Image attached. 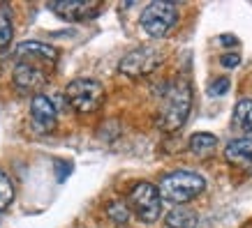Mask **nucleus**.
I'll return each instance as SVG.
<instances>
[{
	"label": "nucleus",
	"mask_w": 252,
	"mask_h": 228,
	"mask_svg": "<svg viewBox=\"0 0 252 228\" xmlns=\"http://www.w3.org/2000/svg\"><path fill=\"white\" fill-rule=\"evenodd\" d=\"M206 187V180L199 173L192 171H174V173L164 175L158 184V194L162 201H167L171 205H185L188 201L197 198Z\"/></svg>",
	"instance_id": "1"
},
{
	"label": "nucleus",
	"mask_w": 252,
	"mask_h": 228,
	"mask_svg": "<svg viewBox=\"0 0 252 228\" xmlns=\"http://www.w3.org/2000/svg\"><path fill=\"white\" fill-rule=\"evenodd\" d=\"M192 106V90L188 81H176L164 95L160 108V127L164 131H178L185 125Z\"/></svg>",
	"instance_id": "2"
},
{
	"label": "nucleus",
	"mask_w": 252,
	"mask_h": 228,
	"mask_svg": "<svg viewBox=\"0 0 252 228\" xmlns=\"http://www.w3.org/2000/svg\"><path fill=\"white\" fill-rule=\"evenodd\" d=\"M178 23V7L174 2H151L141 12V28L148 37L162 39Z\"/></svg>",
	"instance_id": "3"
},
{
	"label": "nucleus",
	"mask_w": 252,
	"mask_h": 228,
	"mask_svg": "<svg viewBox=\"0 0 252 228\" xmlns=\"http://www.w3.org/2000/svg\"><path fill=\"white\" fill-rule=\"evenodd\" d=\"M65 97H67L69 106L74 108V111H79V113H93L104 101V88L95 78H74L65 88Z\"/></svg>",
	"instance_id": "4"
},
{
	"label": "nucleus",
	"mask_w": 252,
	"mask_h": 228,
	"mask_svg": "<svg viewBox=\"0 0 252 228\" xmlns=\"http://www.w3.org/2000/svg\"><path fill=\"white\" fill-rule=\"evenodd\" d=\"M127 207L134 212L144 224H153L162 214V198L158 194V187L151 182H137L127 196Z\"/></svg>",
	"instance_id": "5"
},
{
	"label": "nucleus",
	"mask_w": 252,
	"mask_h": 228,
	"mask_svg": "<svg viewBox=\"0 0 252 228\" xmlns=\"http://www.w3.org/2000/svg\"><path fill=\"white\" fill-rule=\"evenodd\" d=\"M49 69H51V65H46L42 60L19 58V62L14 65V72H12V81L21 92H37L49 81Z\"/></svg>",
	"instance_id": "6"
},
{
	"label": "nucleus",
	"mask_w": 252,
	"mask_h": 228,
	"mask_svg": "<svg viewBox=\"0 0 252 228\" xmlns=\"http://www.w3.org/2000/svg\"><path fill=\"white\" fill-rule=\"evenodd\" d=\"M162 58H164L162 51H158L155 46H139V49L130 51V53L123 58L118 69H121L125 76L139 78V76L151 74V72L162 62Z\"/></svg>",
	"instance_id": "7"
},
{
	"label": "nucleus",
	"mask_w": 252,
	"mask_h": 228,
	"mask_svg": "<svg viewBox=\"0 0 252 228\" xmlns=\"http://www.w3.org/2000/svg\"><path fill=\"white\" fill-rule=\"evenodd\" d=\"M31 120L32 127L42 134L46 131H54L58 125V111H56L54 101L46 97V95H35L31 101Z\"/></svg>",
	"instance_id": "8"
},
{
	"label": "nucleus",
	"mask_w": 252,
	"mask_h": 228,
	"mask_svg": "<svg viewBox=\"0 0 252 228\" xmlns=\"http://www.w3.org/2000/svg\"><path fill=\"white\" fill-rule=\"evenodd\" d=\"M99 2H91V0H65V2H51L49 9L65 19V21H86V19H95L99 12Z\"/></svg>",
	"instance_id": "9"
},
{
	"label": "nucleus",
	"mask_w": 252,
	"mask_h": 228,
	"mask_svg": "<svg viewBox=\"0 0 252 228\" xmlns=\"http://www.w3.org/2000/svg\"><path fill=\"white\" fill-rule=\"evenodd\" d=\"M16 55L28 58V60H42L46 65H51V67L58 60V51L51 44H44V42H21L16 46Z\"/></svg>",
	"instance_id": "10"
},
{
	"label": "nucleus",
	"mask_w": 252,
	"mask_h": 228,
	"mask_svg": "<svg viewBox=\"0 0 252 228\" xmlns=\"http://www.w3.org/2000/svg\"><path fill=\"white\" fill-rule=\"evenodd\" d=\"M224 159L238 168H252V138L243 136L229 141V145L224 148Z\"/></svg>",
	"instance_id": "11"
},
{
	"label": "nucleus",
	"mask_w": 252,
	"mask_h": 228,
	"mask_svg": "<svg viewBox=\"0 0 252 228\" xmlns=\"http://www.w3.org/2000/svg\"><path fill=\"white\" fill-rule=\"evenodd\" d=\"M167 226L169 228H197V212L185 205L174 207L167 214Z\"/></svg>",
	"instance_id": "12"
},
{
	"label": "nucleus",
	"mask_w": 252,
	"mask_h": 228,
	"mask_svg": "<svg viewBox=\"0 0 252 228\" xmlns=\"http://www.w3.org/2000/svg\"><path fill=\"white\" fill-rule=\"evenodd\" d=\"M234 127L252 136V99H241L234 108Z\"/></svg>",
	"instance_id": "13"
},
{
	"label": "nucleus",
	"mask_w": 252,
	"mask_h": 228,
	"mask_svg": "<svg viewBox=\"0 0 252 228\" xmlns=\"http://www.w3.org/2000/svg\"><path fill=\"white\" fill-rule=\"evenodd\" d=\"M215 148H218V136L213 134H206V131H199L190 138V152H194L197 157H208L213 154Z\"/></svg>",
	"instance_id": "14"
},
{
	"label": "nucleus",
	"mask_w": 252,
	"mask_h": 228,
	"mask_svg": "<svg viewBox=\"0 0 252 228\" xmlns=\"http://www.w3.org/2000/svg\"><path fill=\"white\" fill-rule=\"evenodd\" d=\"M14 201V184L5 171H0V212L7 210L9 203Z\"/></svg>",
	"instance_id": "15"
},
{
	"label": "nucleus",
	"mask_w": 252,
	"mask_h": 228,
	"mask_svg": "<svg viewBox=\"0 0 252 228\" xmlns=\"http://www.w3.org/2000/svg\"><path fill=\"white\" fill-rule=\"evenodd\" d=\"M107 214L114 224H127V219H130V207H127V203H123V201H111L107 205Z\"/></svg>",
	"instance_id": "16"
},
{
	"label": "nucleus",
	"mask_w": 252,
	"mask_h": 228,
	"mask_svg": "<svg viewBox=\"0 0 252 228\" xmlns=\"http://www.w3.org/2000/svg\"><path fill=\"white\" fill-rule=\"evenodd\" d=\"M12 35H14L12 16H9V12L5 7H0V46H7Z\"/></svg>",
	"instance_id": "17"
},
{
	"label": "nucleus",
	"mask_w": 252,
	"mask_h": 228,
	"mask_svg": "<svg viewBox=\"0 0 252 228\" xmlns=\"http://www.w3.org/2000/svg\"><path fill=\"white\" fill-rule=\"evenodd\" d=\"M227 88H229V78H215L213 83L208 85V92L215 95V97H220V95L227 92Z\"/></svg>",
	"instance_id": "18"
},
{
	"label": "nucleus",
	"mask_w": 252,
	"mask_h": 228,
	"mask_svg": "<svg viewBox=\"0 0 252 228\" xmlns=\"http://www.w3.org/2000/svg\"><path fill=\"white\" fill-rule=\"evenodd\" d=\"M220 62L224 65V67H236L238 62H241V55H238V53H231V55L224 53V55L220 58Z\"/></svg>",
	"instance_id": "19"
}]
</instances>
